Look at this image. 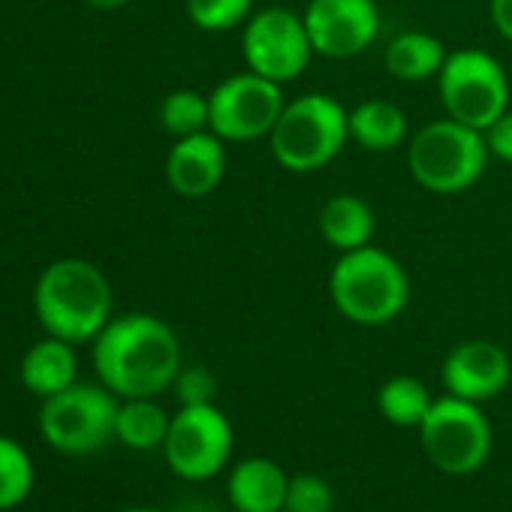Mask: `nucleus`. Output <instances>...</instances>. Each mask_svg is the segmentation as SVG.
Wrapping results in <instances>:
<instances>
[{
	"label": "nucleus",
	"mask_w": 512,
	"mask_h": 512,
	"mask_svg": "<svg viewBox=\"0 0 512 512\" xmlns=\"http://www.w3.org/2000/svg\"><path fill=\"white\" fill-rule=\"evenodd\" d=\"M181 341L154 314H124L94 338V371L106 389L124 398H157L181 371Z\"/></svg>",
	"instance_id": "f257e3e1"
},
{
	"label": "nucleus",
	"mask_w": 512,
	"mask_h": 512,
	"mask_svg": "<svg viewBox=\"0 0 512 512\" xmlns=\"http://www.w3.org/2000/svg\"><path fill=\"white\" fill-rule=\"evenodd\" d=\"M410 296L413 287L407 269L377 244L338 253L329 272V299L353 326L380 329L395 323L407 311Z\"/></svg>",
	"instance_id": "f03ea898"
},
{
	"label": "nucleus",
	"mask_w": 512,
	"mask_h": 512,
	"mask_svg": "<svg viewBox=\"0 0 512 512\" xmlns=\"http://www.w3.org/2000/svg\"><path fill=\"white\" fill-rule=\"evenodd\" d=\"M112 287L106 275L88 260L52 263L34 290V311L46 335L85 344L94 341L112 320Z\"/></svg>",
	"instance_id": "7ed1b4c3"
},
{
	"label": "nucleus",
	"mask_w": 512,
	"mask_h": 512,
	"mask_svg": "<svg viewBox=\"0 0 512 512\" xmlns=\"http://www.w3.org/2000/svg\"><path fill=\"white\" fill-rule=\"evenodd\" d=\"M350 142V109L323 91L299 94L287 100L269 148L281 169L293 175H311L341 157Z\"/></svg>",
	"instance_id": "20e7f679"
},
{
	"label": "nucleus",
	"mask_w": 512,
	"mask_h": 512,
	"mask_svg": "<svg viewBox=\"0 0 512 512\" xmlns=\"http://www.w3.org/2000/svg\"><path fill=\"white\" fill-rule=\"evenodd\" d=\"M488 157L485 133L452 118L422 124L407 142V169L413 181L437 196H455L479 184Z\"/></svg>",
	"instance_id": "39448f33"
},
{
	"label": "nucleus",
	"mask_w": 512,
	"mask_h": 512,
	"mask_svg": "<svg viewBox=\"0 0 512 512\" xmlns=\"http://www.w3.org/2000/svg\"><path fill=\"white\" fill-rule=\"evenodd\" d=\"M121 398L103 383H73L40 407V434L61 455H94L115 440Z\"/></svg>",
	"instance_id": "423d86ee"
},
{
	"label": "nucleus",
	"mask_w": 512,
	"mask_h": 512,
	"mask_svg": "<svg viewBox=\"0 0 512 512\" xmlns=\"http://www.w3.org/2000/svg\"><path fill=\"white\" fill-rule=\"evenodd\" d=\"M419 443L425 458L446 476H473L485 467L494 431L482 404L440 395L419 425Z\"/></svg>",
	"instance_id": "0eeeda50"
},
{
	"label": "nucleus",
	"mask_w": 512,
	"mask_h": 512,
	"mask_svg": "<svg viewBox=\"0 0 512 512\" xmlns=\"http://www.w3.org/2000/svg\"><path fill=\"white\" fill-rule=\"evenodd\" d=\"M437 94L446 118L485 133L509 109L512 85L494 55L482 49H455L437 73Z\"/></svg>",
	"instance_id": "6e6552de"
},
{
	"label": "nucleus",
	"mask_w": 512,
	"mask_h": 512,
	"mask_svg": "<svg viewBox=\"0 0 512 512\" xmlns=\"http://www.w3.org/2000/svg\"><path fill=\"white\" fill-rule=\"evenodd\" d=\"M241 55L250 73L278 82L284 88L302 79L311 61L317 58L302 13H293L287 7L256 10L244 22Z\"/></svg>",
	"instance_id": "1a4fd4ad"
},
{
	"label": "nucleus",
	"mask_w": 512,
	"mask_h": 512,
	"mask_svg": "<svg viewBox=\"0 0 512 512\" xmlns=\"http://www.w3.org/2000/svg\"><path fill=\"white\" fill-rule=\"evenodd\" d=\"M284 106V85L269 82L250 70L232 73L223 82H217L208 94L211 133L220 136L226 145L269 139Z\"/></svg>",
	"instance_id": "9d476101"
},
{
	"label": "nucleus",
	"mask_w": 512,
	"mask_h": 512,
	"mask_svg": "<svg viewBox=\"0 0 512 512\" xmlns=\"http://www.w3.org/2000/svg\"><path fill=\"white\" fill-rule=\"evenodd\" d=\"M232 446V422L217 404H187L169 422L163 458L178 479L205 482L226 467Z\"/></svg>",
	"instance_id": "9b49d317"
},
{
	"label": "nucleus",
	"mask_w": 512,
	"mask_h": 512,
	"mask_svg": "<svg viewBox=\"0 0 512 512\" xmlns=\"http://www.w3.org/2000/svg\"><path fill=\"white\" fill-rule=\"evenodd\" d=\"M314 55L350 61L368 52L383 28L374 0H311L302 13Z\"/></svg>",
	"instance_id": "f8f14e48"
},
{
	"label": "nucleus",
	"mask_w": 512,
	"mask_h": 512,
	"mask_svg": "<svg viewBox=\"0 0 512 512\" xmlns=\"http://www.w3.org/2000/svg\"><path fill=\"white\" fill-rule=\"evenodd\" d=\"M440 377L449 395L473 401V404H485L509 386L512 359L500 344L470 338L449 350V356L443 359Z\"/></svg>",
	"instance_id": "ddd939ff"
},
{
	"label": "nucleus",
	"mask_w": 512,
	"mask_h": 512,
	"mask_svg": "<svg viewBox=\"0 0 512 512\" xmlns=\"http://www.w3.org/2000/svg\"><path fill=\"white\" fill-rule=\"evenodd\" d=\"M226 175V142L211 130L175 139L166 154V181L184 199L211 196Z\"/></svg>",
	"instance_id": "4468645a"
},
{
	"label": "nucleus",
	"mask_w": 512,
	"mask_h": 512,
	"mask_svg": "<svg viewBox=\"0 0 512 512\" xmlns=\"http://www.w3.org/2000/svg\"><path fill=\"white\" fill-rule=\"evenodd\" d=\"M290 473L263 455L238 461L226 479V497L238 512H284Z\"/></svg>",
	"instance_id": "2eb2a0df"
},
{
	"label": "nucleus",
	"mask_w": 512,
	"mask_h": 512,
	"mask_svg": "<svg viewBox=\"0 0 512 512\" xmlns=\"http://www.w3.org/2000/svg\"><path fill=\"white\" fill-rule=\"evenodd\" d=\"M73 347L76 344L52 338V335L31 344L28 353L22 356V365H19L22 386L43 401L70 389L76 383V374H79V359H76Z\"/></svg>",
	"instance_id": "dca6fc26"
},
{
	"label": "nucleus",
	"mask_w": 512,
	"mask_h": 512,
	"mask_svg": "<svg viewBox=\"0 0 512 512\" xmlns=\"http://www.w3.org/2000/svg\"><path fill=\"white\" fill-rule=\"evenodd\" d=\"M317 229L332 250L350 253L374 241L377 217H374V208L362 196L335 193L323 202L317 214Z\"/></svg>",
	"instance_id": "f3484780"
},
{
	"label": "nucleus",
	"mask_w": 512,
	"mask_h": 512,
	"mask_svg": "<svg viewBox=\"0 0 512 512\" xmlns=\"http://www.w3.org/2000/svg\"><path fill=\"white\" fill-rule=\"evenodd\" d=\"M350 142L368 154H389L410 142V121L392 100L371 97L350 109Z\"/></svg>",
	"instance_id": "a211bd4d"
},
{
	"label": "nucleus",
	"mask_w": 512,
	"mask_h": 512,
	"mask_svg": "<svg viewBox=\"0 0 512 512\" xmlns=\"http://www.w3.org/2000/svg\"><path fill=\"white\" fill-rule=\"evenodd\" d=\"M449 49L443 46L440 37L428 34V31H404L395 34L386 46V70L395 82L404 85H422L437 79V73L446 64Z\"/></svg>",
	"instance_id": "6ab92c4d"
},
{
	"label": "nucleus",
	"mask_w": 512,
	"mask_h": 512,
	"mask_svg": "<svg viewBox=\"0 0 512 512\" xmlns=\"http://www.w3.org/2000/svg\"><path fill=\"white\" fill-rule=\"evenodd\" d=\"M172 416L154 398H124L118 407L115 440L136 452L163 449Z\"/></svg>",
	"instance_id": "aec40b11"
},
{
	"label": "nucleus",
	"mask_w": 512,
	"mask_h": 512,
	"mask_svg": "<svg viewBox=\"0 0 512 512\" xmlns=\"http://www.w3.org/2000/svg\"><path fill=\"white\" fill-rule=\"evenodd\" d=\"M431 407H434L431 389L419 377H410V374L389 377L377 392V410L395 428H416L419 431V425L425 422Z\"/></svg>",
	"instance_id": "412c9836"
},
{
	"label": "nucleus",
	"mask_w": 512,
	"mask_h": 512,
	"mask_svg": "<svg viewBox=\"0 0 512 512\" xmlns=\"http://www.w3.org/2000/svg\"><path fill=\"white\" fill-rule=\"evenodd\" d=\"M34 485L37 467L31 452L19 440L0 434V512L22 506L31 497Z\"/></svg>",
	"instance_id": "4be33fe9"
},
{
	"label": "nucleus",
	"mask_w": 512,
	"mask_h": 512,
	"mask_svg": "<svg viewBox=\"0 0 512 512\" xmlns=\"http://www.w3.org/2000/svg\"><path fill=\"white\" fill-rule=\"evenodd\" d=\"M160 124L175 139L211 130L208 94H199L193 88H178V91L166 94L160 103Z\"/></svg>",
	"instance_id": "5701e85b"
},
{
	"label": "nucleus",
	"mask_w": 512,
	"mask_h": 512,
	"mask_svg": "<svg viewBox=\"0 0 512 512\" xmlns=\"http://www.w3.org/2000/svg\"><path fill=\"white\" fill-rule=\"evenodd\" d=\"M256 0H184L190 25L202 34H229L256 13Z\"/></svg>",
	"instance_id": "b1692460"
},
{
	"label": "nucleus",
	"mask_w": 512,
	"mask_h": 512,
	"mask_svg": "<svg viewBox=\"0 0 512 512\" xmlns=\"http://www.w3.org/2000/svg\"><path fill=\"white\" fill-rule=\"evenodd\" d=\"M335 488L320 473H296L287 485L284 512H332Z\"/></svg>",
	"instance_id": "393cba45"
},
{
	"label": "nucleus",
	"mask_w": 512,
	"mask_h": 512,
	"mask_svg": "<svg viewBox=\"0 0 512 512\" xmlns=\"http://www.w3.org/2000/svg\"><path fill=\"white\" fill-rule=\"evenodd\" d=\"M181 407L187 404H214L217 398V377L205 368V365H193V368H181L175 383H172Z\"/></svg>",
	"instance_id": "a878e982"
},
{
	"label": "nucleus",
	"mask_w": 512,
	"mask_h": 512,
	"mask_svg": "<svg viewBox=\"0 0 512 512\" xmlns=\"http://www.w3.org/2000/svg\"><path fill=\"white\" fill-rule=\"evenodd\" d=\"M485 145L488 154L497 157L500 163L512 166V109H506L488 130H485Z\"/></svg>",
	"instance_id": "bb28decb"
},
{
	"label": "nucleus",
	"mask_w": 512,
	"mask_h": 512,
	"mask_svg": "<svg viewBox=\"0 0 512 512\" xmlns=\"http://www.w3.org/2000/svg\"><path fill=\"white\" fill-rule=\"evenodd\" d=\"M488 13L497 37L512 43V0H488Z\"/></svg>",
	"instance_id": "cd10ccee"
},
{
	"label": "nucleus",
	"mask_w": 512,
	"mask_h": 512,
	"mask_svg": "<svg viewBox=\"0 0 512 512\" xmlns=\"http://www.w3.org/2000/svg\"><path fill=\"white\" fill-rule=\"evenodd\" d=\"M85 4H91L94 10L112 13V10H121V7H127V4H130V0H85Z\"/></svg>",
	"instance_id": "c85d7f7f"
},
{
	"label": "nucleus",
	"mask_w": 512,
	"mask_h": 512,
	"mask_svg": "<svg viewBox=\"0 0 512 512\" xmlns=\"http://www.w3.org/2000/svg\"><path fill=\"white\" fill-rule=\"evenodd\" d=\"M124 512H160V509H154V506H130Z\"/></svg>",
	"instance_id": "c756f323"
}]
</instances>
